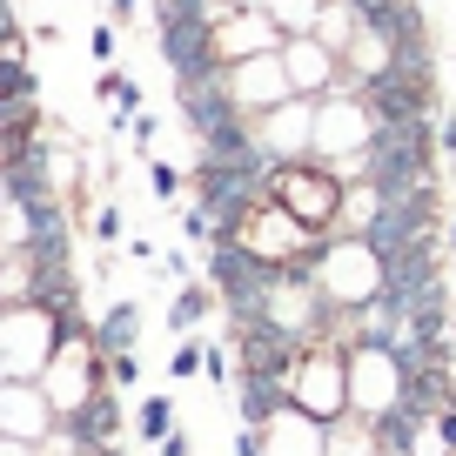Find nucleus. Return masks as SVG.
I'll use <instances>...</instances> for the list:
<instances>
[{
	"label": "nucleus",
	"instance_id": "f257e3e1",
	"mask_svg": "<svg viewBox=\"0 0 456 456\" xmlns=\"http://www.w3.org/2000/svg\"><path fill=\"white\" fill-rule=\"evenodd\" d=\"M269 201H275V208H282L296 228H322V222H336L342 188L329 182V175H315L309 161H275V175H269Z\"/></svg>",
	"mask_w": 456,
	"mask_h": 456
},
{
	"label": "nucleus",
	"instance_id": "f03ea898",
	"mask_svg": "<svg viewBox=\"0 0 456 456\" xmlns=\"http://www.w3.org/2000/svg\"><path fill=\"white\" fill-rule=\"evenodd\" d=\"M61 429H68V443H74L81 456L108 450L114 429H121V403H114V389H108V383H87V396L74 403L68 416H61Z\"/></svg>",
	"mask_w": 456,
	"mask_h": 456
},
{
	"label": "nucleus",
	"instance_id": "7ed1b4c3",
	"mask_svg": "<svg viewBox=\"0 0 456 456\" xmlns=\"http://www.w3.org/2000/svg\"><path fill=\"white\" fill-rule=\"evenodd\" d=\"M134 336H142V309H134V302H108L101 322H94L101 356H134Z\"/></svg>",
	"mask_w": 456,
	"mask_h": 456
},
{
	"label": "nucleus",
	"instance_id": "20e7f679",
	"mask_svg": "<svg viewBox=\"0 0 456 456\" xmlns=\"http://www.w3.org/2000/svg\"><path fill=\"white\" fill-rule=\"evenodd\" d=\"M134 429H142V443H155V450H161V443L175 436V396H161V389H155V396L134 410Z\"/></svg>",
	"mask_w": 456,
	"mask_h": 456
},
{
	"label": "nucleus",
	"instance_id": "39448f33",
	"mask_svg": "<svg viewBox=\"0 0 456 456\" xmlns=\"http://www.w3.org/2000/svg\"><path fill=\"white\" fill-rule=\"evenodd\" d=\"M208 302H222V296H215V289H201V282H182V296H175L168 322L182 329V336H195V329H201V315H208Z\"/></svg>",
	"mask_w": 456,
	"mask_h": 456
},
{
	"label": "nucleus",
	"instance_id": "423d86ee",
	"mask_svg": "<svg viewBox=\"0 0 456 456\" xmlns=\"http://www.w3.org/2000/svg\"><path fill=\"white\" fill-rule=\"evenodd\" d=\"M322 74H329L322 47H309V41H289V87H309V81H322Z\"/></svg>",
	"mask_w": 456,
	"mask_h": 456
},
{
	"label": "nucleus",
	"instance_id": "0eeeda50",
	"mask_svg": "<svg viewBox=\"0 0 456 456\" xmlns=\"http://www.w3.org/2000/svg\"><path fill=\"white\" fill-rule=\"evenodd\" d=\"M208 370V342L201 336H182V349L168 356V376H201Z\"/></svg>",
	"mask_w": 456,
	"mask_h": 456
},
{
	"label": "nucleus",
	"instance_id": "6e6552de",
	"mask_svg": "<svg viewBox=\"0 0 456 456\" xmlns=\"http://www.w3.org/2000/svg\"><path fill=\"white\" fill-rule=\"evenodd\" d=\"M182 235H188V242H208V235H215L208 208H188V215H182Z\"/></svg>",
	"mask_w": 456,
	"mask_h": 456
},
{
	"label": "nucleus",
	"instance_id": "1a4fd4ad",
	"mask_svg": "<svg viewBox=\"0 0 456 456\" xmlns=\"http://www.w3.org/2000/svg\"><path fill=\"white\" fill-rule=\"evenodd\" d=\"M148 182H155V195H175V188H182V175H175L168 161H155V168H148Z\"/></svg>",
	"mask_w": 456,
	"mask_h": 456
},
{
	"label": "nucleus",
	"instance_id": "9d476101",
	"mask_svg": "<svg viewBox=\"0 0 456 456\" xmlns=\"http://www.w3.org/2000/svg\"><path fill=\"white\" fill-rule=\"evenodd\" d=\"M108 376H114V383H134V376H142V362H134V356H108Z\"/></svg>",
	"mask_w": 456,
	"mask_h": 456
},
{
	"label": "nucleus",
	"instance_id": "9b49d317",
	"mask_svg": "<svg viewBox=\"0 0 456 456\" xmlns=\"http://www.w3.org/2000/svg\"><path fill=\"white\" fill-rule=\"evenodd\" d=\"M429 429H436V436L450 443V456H456V403H450V410H443V416H436V423H429Z\"/></svg>",
	"mask_w": 456,
	"mask_h": 456
},
{
	"label": "nucleus",
	"instance_id": "f8f14e48",
	"mask_svg": "<svg viewBox=\"0 0 456 456\" xmlns=\"http://www.w3.org/2000/svg\"><path fill=\"white\" fill-rule=\"evenodd\" d=\"M94 235H101V242H114V235H121V215L101 208V215H94Z\"/></svg>",
	"mask_w": 456,
	"mask_h": 456
},
{
	"label": "nucleus",
	"instance_id": "ddd939ff",
	"mask_svg": "<svg viewBox=\"0 0 456 456\" xmlns=\"http://www.w3.org/2000/svg\"><path fill=\"white\" fill-rule=\"evenodd\" d=\"M235 456H262V443H256V429H242V436H235Z\"/></svg>",
	"mask_w": 456,
	"mask_h": 456
},
{
	"label": "nucleus",
	"instance_id": "4468645a",
	"mask_svg": "<svg viewBox=\"0 0 456 456\" xmlns=\"http://www.w3.org/2000/svg\"><path fill=\"white\" fill-rule=\"evenodd\" d=\"M155 456H188V436H182V429H175V436H168V443H161V450H155Z\"/></svg>",
	"mask_w": 456,
	"mask_h": 456
},
{
	"label": "nucleus",
	"instance_id": "2eb2a0df",
	"mask_svg": "<svg viewBox=\"0 0 456 456\" xmlns=\"http://www.w3.org/2000/svg\"><path fill=\"white\" fill-rule=\"evenodd\" d=\"M0 456H28V450H20V443H0Z\"/></svg>",
	"mask_w": 456,
	"mask_h": 456
},
{
	"label": "nucleus",
	"instance_id": "dca6fc26",
	"mask_svg": "<svg viewBox=\"0 0 456 456\" xmlns=\"http://www.w3.org/2000/svg\"><path fill=\"white\" fill-rule=\"evenodd\" d=\"M450 248H456V222H450Z\"/></svg>",
	"mask_w": 456,
	"mask_h": 456
}]
</instances>
